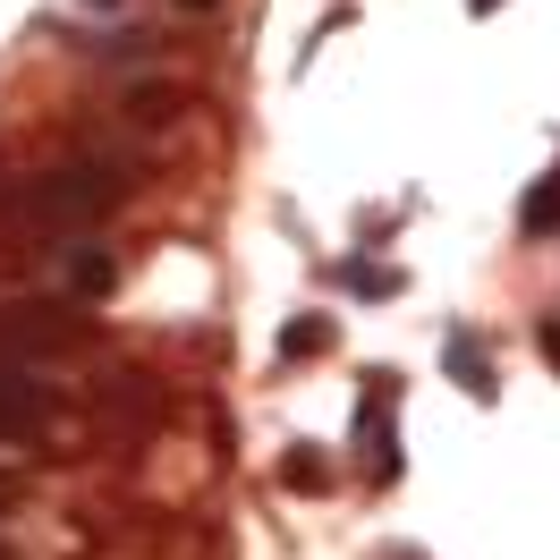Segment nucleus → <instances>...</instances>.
I'll return each mask as SVG.
<instances>
[{
    "mask_svg": "<svg viewBox=\"0 0 560 560\" xmlns=\"http://www.w3.org/2000/svg\"><path fill=\"white\" fill-rule=\"evenodd\" d=\"M51 424V383L26 357H0V442H35Z\"/></svg>",
    "mask_w": 560,
    "mask_h": 560,
    "instance_id": "2",
    "label": "nucleus"
},
{
    "mask_svg": "<svg viewBox=\"0 0 560 560\" xmlns=\"http://www.w3.org/2000/svg\"><path fill=\"white\" fill-rule=\"evenodd\" d=\"M349 280L365 289V298H390V289H399V272H390V264H349Z\"/></svg>",
    "mask_w": 560,
    "mask_h": 560,
    "instance_id": "7",
    "label": "nucleus"
},
{
    "mask_svg": "<svg viewBox=\"0 0 560 560\" xmlns=\"http://www.w3.org/2000/svg\"><path fill=\"white\" fill-rule=\"evenodd\" d=\"M128 196V178L110 171V162H60V171L26 178V221H43V230H77V221H94V212H110Z\"/></svg>",
    "mask_w": 560,
    "mask_h": 560,
    "instance_id": "1",
    "label": "nucleus"
},
{
    "mask_svg": "<svg viewBox=\"0 0 560 560\" xmlns=\"http://www.w3.org/2000/svg\"><path fill=\"white\" fill-rule=\"evenodd\" d=\"M69 280H77V298H103V289H110V255H103V246H77Z\"/></svg>",
    "mask_w": 560,
    "mask_h": 560,
    "instance_id": "5",
    "label": "nucleus"
},
{
    "mask_svg": "<svg viewBox=\"0 0 560 560\" xmlns=\"http://www.w3.org/2000/svg\"><path fill=\"white\" fill-rule=\"evenodd\" d=\"M518 230H526V238H544V230H560V178H544V187H535V196L518 205Z\"/></svg>",
    "mask_w": 560,
    "mask_h": 560,
    "instance_id": "4",
    "label": "nucleus"
},
{
    "mask_svg": "<svg viewBox=\"0 0 560 560\" xmlns=\"http://www.w3.org/2000/svg\"><path fill=\"white\" fill-rule=\"evenodd\" d=\"M187 9H212V0H187Z\"/></svg>",
    "mask_w": 560,
    "mask_h": 560,
    "instance_id": "10",
    "label": "nucleus"
},
{
    "mask_svg": "<svg viewBox=\"0 0 560 560\" xmlns=\"http://www.w3.org/2000/svg\"><path fill=\"white\" fill-rule=\"evenodd\" d=\"M323 340H331V323H315V315H306V323H289V331H280V357H315Z\"/></svg>",
    "mask_w": 560,
    "mask_h": 560,
    "instance_id": "6",
    "label": "nucleus"
},
{
    "mask_svg": "<svg viewBox=\"0 0 560 560\" xmlns=\"http://www.w3.org/2000/svg\"><path fill=\"white\" fill-rule=\"evenodd\" d=\"M451 374H458V390L467 399H492V365H485V349H476V331H451Z\"/></svg>",
    "mask_w": 560,
    "mask_h": 560,
    "instance_id": "3",
    "label": "nucleus"
},
{
    "mask_svg": "<svg viewBox=\"0 0 560 560\" xmlns=\"http://www.w3.org/2000/svg\"><path fill=\"white\" fill-rule=\"evenodd\" d=\"M289 485H298V492H323V458L298 451V458H289Z\"/></svg>",
    "mask_w": 560,
    "mask_h": 560,
    "instance_id": "8",
    "label": "nucleus"
},
{
    "mask_svg": "<svg viewBox=\"0 0 560 560\" xmlns=\"http://www.w3.org/2000/svg\"><path fill=\"white\" fill-rule=\"evenodd\" d=\"M467 9H476V18H485V9H501V0H467Z\"/></svg>",
    "mask_w": 560,
    "mask_h": 560,
    "instance_id": "9",
    "label": "nucleus"
}]
</instances>
